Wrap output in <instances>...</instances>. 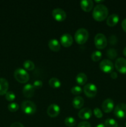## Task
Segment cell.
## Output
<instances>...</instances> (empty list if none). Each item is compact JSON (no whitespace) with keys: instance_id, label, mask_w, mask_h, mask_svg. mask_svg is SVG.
Listing matches in <instances>:
<instances>
[{"instance_id":"cell-1","label":"cell","mask_w":126,"mask_h":127,"mask_svg":"<svg viewBox=\"0 0 126 127\" xmlns=\"http://www.w3.org/2000/svg\"><path fill=\"white\" fill-rule=\"evenodd\" d=\"M108 15V9L106 6L101 4L96 5L93 9L92 16L94 19L98 22L106 19Z\"/></svg>"},{"instance_id":"cell-2","label":"cell","mask_w":126,"mask_h":127,"mask_svg":"<svg viewBox=\"0 0 126 127\" xmlns=\"http://www.w3.org/2000/svg\"><path fill=\"white\" fill-rule=\"evenodd\" d=\"M88 37V32L87 30L84 28H80L78 29L74 35L75 42L79 45H82L86 43Z\"/></svg>"},{"instance_id":"cell-3","label":"cell","mask_w":126,"mask_h":127,"mask_svg":"<svg viewBox=\"0 0 126 127\" xmlns=\"http://www.w3.org/2000/svg\"><path fill=\"white\" fill-rule=\"evenodd\" d=\"M14 76L19 83L24 84L28 82L29 79V74L25 69L22 68H17L14 71Z\"/></svg>"},{"instance_id":"cell-4","label":"cell","mask_w":126,"mask_h":127,"mask_svg":"<svg viewBox=\"0 0 126 127\" xmlns=\"http://www.w3.org/2000/svg\"><path fill=\"white\" fill-rule=\"evenodd\" d=\"M21 109L26 115H33L36 112L37 106L34 102L30 100H25L22 103Z\"/></svg>"},{"instance_id":"cell-5","label":"cell","mask_w":126,"mask_h":127,"mask_svg":"<svg viewBox=\"0 0 126 127\" xmlns=\"http://www.w3.org/2000/svg\"><path fill=\"white\" fill-rule=\"evenodd\" d=\"M94 42H95V47L96 48L99 50L104 49L107 46V38L105 37V35L103 33H99L96 35L94 39Z\"/></svg>"},{"instance_id":"cell-6","label":"cell","mask_w":126,"mask_h":127,"mask_svg":"<svg viewBox=\"0 0 126 127\" xmlns=\"http://www.w3.org/2000/svg\"><path fill=\"white\" fill-rule=\"evenodd\" d=\"M115 116L119 119H124L126 118V104L121 103L117 105L114 110Z\"/></svg>"},{"instance_id":"cell-7","label":"cell","mask_w":126,"mask_h":127,"mask_svg":"<svg viewBox=\"0 0 126 127\" xmlns=\"http://www.w3.org/2000/svg\"><path fill=\"white\" fill-rule=\"evenodd\" d=\"M84 92L85 95L88 97H94L95 96H96V94H97V87L95 84H92V83H88L84 86Z\"/></svg>"},{"instance_id":"cell-8","label":"cell","mask_w":126,"mask_h":127,"mask_svg":"<svg viewBox=\"0 0 126 127\" xmlns=\"http://www.w3.org/2000/svg\"><path fill=\"white\" fill-rule=\"evenodd\" d=\"M100 68L104 73H111L114 69V64L111 60L105 59L100 62Z\"/></svg>"},{"instance_id":"cell-9","label":"cell","mask_w":126,"mask_h":127,"mask_svg":"<svg viewBox=\"0 0 126 127\" xmlns=\"http://www.w3.org/2000/svg\"><path fill=\"white\" fill-rule=\"evenodd\" d=\"M52 15L54 19L58 22H63L66 18V13L63 9L60 8H56L53 9Z\"/></svg>"},{"instance_id":"cell-10","label":"cell","mask_w":126,"mask_h":127,"mask_svg":"<svg viewBox=\"0 0 126 127\" xmlns=\"http://www.w3.org/2000/svg\"><path fill=\"white\" fill-rule=\"evenodd\" d=\"M116 69L121 74H126V59L124 58H117L115 62Z\"/></svg>"},{"instance_id":"cell-11","label":"cell","mask_w":126,"mask_h":127,"mask_svg":"<svg viewBox=\"0 0 126 127\" xmlns=\"http://www.w3.org/2000/svg\"><path fill=\"white\" fill-rule=\"evenodd\" d=\"M60 107L56 104H52L49 105L47 109V114L51 118L56 117L60 113Z\"/></svg>"},{"instance_id":"cell-12","label":"cell","mask_w":126,"mask_h":127,"mask_svg":"<svg viewBox=\"0 0 126 127\" xmlns=\"http://www.w3.org/2000/svg\"><path fill=\"white\" fill-rule=\"evenodd\" d=\"M114 107V103L111 99H105L102 103L101 108L105 113H110L112 111Z\"/></svg>"},{"instance_id":"cell-13","label":"cell","mask_w":126,"mask_h":127,"mask_svg":"<svg viewBox=\"0 0 126 127\" xmlns=\"http://www.w3.org/2000/svg\"><path fill=\"white\" fill-rule=\"evenodd\" d=\"M61 43L64 47H69L72 45L73 38L69 33H64L61 37Z\"/></svg>"},{"instance_id":"cell-14","label":"cell","mask_w":126,"mask_h":127,"mask_svg":"<svg viewBox=\"0 0 126 127\" xmlns=\"http://www.w3.org/2000/svg\"><path fill=\"white\" fill-rule=\"evenodd\" d=\"M22 93L23 95L27 98H30L34 95L35 93V88L33 85L30 83L26 84L23 86V89H22Z\"/></svg>"},{"instance_id":"cell-15","label":"cell","mask_w":126,"mask_h":127,"mask_svg":"<svg viewBox=\"0 0 126 127\" xmlns=\"http://www.w3.org/2000/svg\"><path fill=\"white\" fill-rule=\"evenodd\" d=\"M78 116L82 120H89L92 116V110L90 108H84L79 111Z\"/></svg>"},{"instance_id":"cell-16","label":"cell","mask_w":126,"mask_h":127,"mask_svg":"<svg viewBox=\"0 0 126 127\" xmlns=\"http://www.w3.org/2000/svg\"><path fill=\"white\" fill-rule=\"evenodd\" d=\"M80 6L85 12H90L93 7V2L91 0H82L80 2Z\"/></svg>"},{"instance_id":"cell-17","label":"cell","mask_w":126,"mask_h":127,"mask_svg":"<svg viewBox=\"0 0 126 127\" xmlns=\"http://www.w3.org/2000/svg\"><path fill=\"white\" fill-rule=\"evenodd\" d=\"M119 21V17L116 14H112L108 16L106 20V24L109 27H114L116 26Z\"/></svg>"},{"instance_id":"cell-18","label":"cell","mask_w":126,"mask_h":127,"mask_svg":"<svg viewBox=\"0 0 126 127\" xmlns=\"http://www.w3.org/2000/svg\"><path fill=\"white\" fill-rule=\"evenodd\" d=\"M9 83L5 78H0V95H3L7 93Z\"/></svg>"},{"instance_id":"cell-19","label":"cell","mask_w":126,"mask_h":127,"mask_svg":"<svg viewBox=\"0 0 126 127\" xmlns=\"http://www.w3.org/2000/svg\"><path fill=\"white\" fill-rule=\"evenodd\" d=\"M48 47L51 51L57 52L60 50L61 45L58 40L56 38H53V39L49 40L48 42Z\"/></svg>"},{"instance_id":"cell-20","label":"cell","mask_w":126,"mask_h":127,"mask_svg":"<svg viewBox=\"0 0 126 127\" xmlns=\"http://www.w3.org/2000/svg\"><path fill=\"white\" fill-rule=\"evenodd\" d=\"M84 99L80 96H77L72 100V105L75 109H80L84 106Z\"/></svg>"},{"instance_id":"cell-21","label":"cell","mask_w":126,"mask_h":127,"mask_svg":"<svg viewBox=\"0 0 126 127\" xmlns=\"http://www.w3.org/2000/svg\"><path fill=\"white\" fill-rule=\"evenodd\" d=\"M87 76L84 73H80L78 74L76 76V82L78 84L82 86L85 84L87 81Z\"/></svg>"},{"instance_id":"cell-22","label":"cell","mask_w":126,"mask_h":127,"mask_svg":"<svg viewBox=\"0 0 126 127\" xmlns=\"http://www.w3.org/2000/svg\"><path fill=\"white\" fill-rule=\"evenodd\" d=\"M49 85L54 89H58L61 86L60 80L56 78H52L49 80Z\"/></svg>"},{"instance_id":"cell-23","label":"cell","mask_w":126,"mask_h":127,"mask_svg":"<svg viewBox=\"0 0 126 127\" xmlns=\"http://www.w3.org/2000/svg\"><path fill=\"white\" fill-rule=\"evenodd\" d=\"M23 66L25 69L28 71H32L35 69V64L31 60H27L23 63Z\"/></svg>"},{"instance_id":"cell-24","label":"cell","mask_w":126,"mask_h":127,"mask_svg":"<svg viewBox=\"0 0 126 127\" xmlns=\"http://www.w3.org/2000/svg\"><path fill=\"white\" fill-rule=\"evenodd\" d=\"M64 124L67 127H73L76 125L77 122L74 118L72 117H66L65 119Z\"/></svg>"},{"instance_id":"cell-25","label":"cell","mask_w":126,"mask_h":127,"mask_svg":"<svg viewBox=\"0 0 126 127\" xmlns=\"http://www.w3.org/2000/svg\"><path fill=\"white\" fill-rule=\"evenodd\" d=\"M91 60H92L93 62H98V61H100V60L101 59V58H102V53H101L100 51L98 50L95 51V52H93L92 54H91Z\"/></svg>"},{"instance_id":"cell-26","label":"cell","mask_w":126,"mask_h":127,"mask_svg":"<svg viewBox=\"0 0 126 127\" xmlns=\"http://www.w3.org/2000/svg\"><path fill=\"white\" fill-rule=\"evenodd\" d=\"M105 125L106 127H118V124L113 119H107L105 120Z\"/></svg>"},{"instance_id":"cell-27","label":"cell","mask_w":126,"mask_h":127,"mask_svg":"<svg viewBox=\"0 0 126 127\" xmlns=\"http://www.w3.org/2000/svg\"><path fill=\"white\" fill-rule=\"evenodd\" d=\"M106 55L111 60L115 59L116 58L117 55V52L114 48H109V50H107V52H106Z\"/></svg>"},{"instance_id":"cell-28","label":"cell","mask_w":126,"mask_h":127,"mask_svg":"<svg viewBox=\"0 0 126 127\" xmlns=\"http://www.w3.org/2000/svg\"><path fill=\"white\" fill-rule=\"evenodd\" d=\"M7 108H8L9 110L11 112H15L19 110V106L18 104L16 102H12L11 104H9L7 106Z\"/></svg>"},{"instance_id":"cell-29","label":"cell","mask_w":126,"mask_h":127,"mask_svg":"<svg viewBox=\"0 0 126 127\" xmlns=\"http://www.w3.org/2000/svg\"><path fill=\"white\" fill-rule=\"evenodd\" d=\"M5 97L7 101H14L16 99V94L12 91H7V93L5 94Z\"/></svg>"},{"instance_id":"cell-30","label":"cell","mask_w":126,"mask_h":127,"mask_svg":"<svg viewBox=\"0 0 126 127\" xmlns=\"http://www.w3.org/2000/svg\"><path fill=\"white\" fill-rule=\"evenodd\" d=\"M82 92V89L79 86H74L73 88H72L71 89V93L72 94H73L74 95H78L79 94H80Z\"/></svg>"},{"instance_id":"cell-31","label":"cell","mask_w":126,"mask_h":127,"mask_svg":"<svg viewBox=\"0 0 126 127\" xmlns=\"http://www.w3.org/2000/svg\"><path fill=\"white\" fill-rule=\"evenodd\" d=\"M93 114L96 117V118H98V119H101L103 116V114L102 111L101 110V109H100L99 108H95L93 110Z\"/></svg>"},{"instance_id":"cell-32","label":"cell","mask_w":126,"mask_h":127,"mask_svg":"<svg viewBox=\"0 0 126 127\" xmlns=\"http://www.w3.org/2000/svg\"><path fill=\"white\" fill-rule=\"evenodd\" d=\"M32 85L34 87L35 89H40L43 86V82L41 80H36L33 82V84Z\"/></svg>"},{"instance_id":"cell-33","label":"cell","mask_w":126,"mask_h":127,"mask_svg":"<svg viewBox=\"0 0 126 127\" xmlns=\"http://www.w3.org/2000/svg\"><path fill=\"white\" fill-rule=\"evenodd\" d=\"M77 127H91V125L90 124V123L88 122H80L78 125Z\"/></svg>"},{"instance_id":"cell-34","label":"cell","mask_w":126,"mask_h":127,"mask_svg":"<svg viewBox=\"0 0 126 127\" xmlns=\"http://www.w3.org/2000/svg\"><path fill=\"white\" fill-rule=\"evenodd\" d=\"M110 43H111V45H114L116 44V42H117V38H116V36L112 35L109 38Z\"/></svg>"},{"instance_id":"cell-35","label":"cell","mask_w":126,"mask_h":127,"mask_svg":"<svg viewBox=\"0 0 126 127\" xmlns=\"http://www.w3.org/2000/svg\"><path fill=\"white\" fill-rule=\"evenodd\" d=\"M10 127H25L21 123L14 122L11 125Z\"/></svg>"},{"instance_id":"cell-36","label":"cell","mask_w":126,"mask_h":127,"mask_svg":"<svg viewBox=\"0 0 126 127\" xmlns=\"http://www.w3.org/2000/svg\"><path fill=\"white\" fill-rule=\"evenodd\" d=\"M122 29L124 30V32H126V19H124L122 21Z\"/></svg>"},{"instance_id":"cell-37","label":"cell","mask_w":126,"mask_h":127,"mask_svg":"<svg viewBox=\"0 0 126 127\" xmlns=\"http://www.w3.org/2000/svg\"><path fill=\"white\" fill-rule=\"evenodd\" d=\"M110 76H111V78H112L113 79H116L117 78V74L114 71H112L110 73Z\"/></svg>"},{"instance_id":"cell-38","label":"cell","mask_w":126,"mask_h":127,"mask_svg":"<svg viewBox=\"0 0 126 127\" xmlns=\"http://www.w3.org/2000/svg\"><path fill=\"white\" fill-rule=\"evenodd\" d=\"M96 127H105V125H104V124H98V125H96Z\"/></svg>"},{"instance_id":"cell-39","label":"cell","mask_w":126,"mask_h":127,"mask_svg":"<svg viewBox=\"0 0 126 127\" xmlns=\"http://www.w3.org/2000/svg\"><path fill=\"white\" fill-rule=\"evenodd\" d=\"M123 54L125 57H126V47H125L124 49V50H123Z\"/></svg>"},{"instance_id":"cell-40","label":"cell","mask_w":126,"mask_h":127,"mask_svg":"<svg viewBox=\"0 0 126 127\" xmlns=\"http://www.w3.org/2000/svg\"><path fill=\"white\" fill-rule=\"evenodd\" d=\"M95 2H103V1H97V0H96V1H95Z\"/></svg>"},{"instance_id":"cell-41","label":"cell","mask_w":126,"mask_h":127,"mask_svg":"<svg viewBox=\"0 0 126 127\" xmlns=\"http://www.w3.org/2000/svg\"></svg>"}]
</instances>
